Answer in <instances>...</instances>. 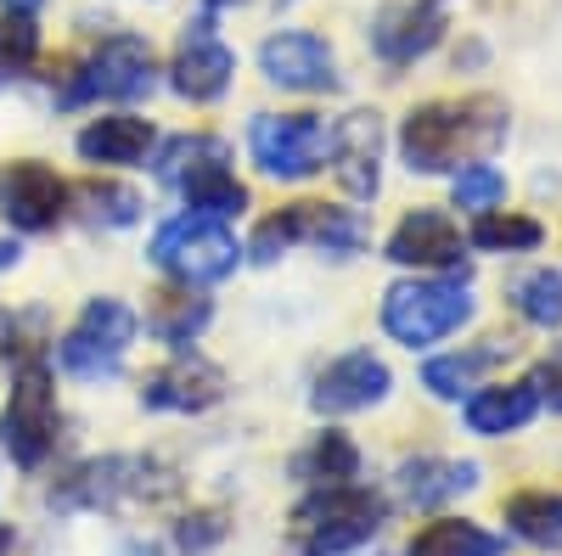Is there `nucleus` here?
Returning a JSON list of instances; mask_svg holds the SVG:
<instances>
[{"instance_id":"1","label":"nucleus","mask_w":562,"mask_h":556,"mask_svg":"<svg viewBox=\"0 0 562 556\" xmlns=\"http://www.w3.org/2000/svg\"><path fill=\"white\" fill-rule=\"evenodd\" d=\"M506 141V102L495 97H461V102H428L400 129V152L411 174H445L461 163H479Z\"/></svg>"},{"instance_id":"2","label":"nucleus","mask_w":562,"mask_h":556,"mask_svg":"<svg viewBox=\"0 0 562 556\" xmlns=\"http://www.w3.org/2000/svg\"><path fill=\"white\" fill-rule=\"evenodd\" d=\"M158 180L186 197L192 214L231 219L248 208V185L231 174V147L220 135H175L158 152Z\"/></svg>"},{"instance_id":"3","label":"nucleus","mask_w":562,"mask_h":556,"mask_svg":"<svg viewBox=\"0 0 562 556\" xmlns=\"http://www.w3.org/2000/svg\"><path fill=\"white\" fill-rule=\"evenodd\" d=\"M473 320V293L467 275H416V282H394L383 298V332L405 349H428Z\"/></svg>"},{"instance_id":"4","label":"nucleus","mask_w":562,"mask_h":556,"mask_svg":"<svg viewBox=\"0 0 562 556\" xmlns=\"http://www.w3.org/2000/svg\"><path fill=\"white\" fill-rule=\"evenodd\" d=\"M383 518H389V500L378 489L326 484L293 512L299 556H344V551H355V545H366L371 534H378Z\"/></svg>"},{"instance_id":"5","label":"nucleus","mask_w":562,"mask_h":556,"mask_svg":"<svg viewBox=\"0 0 562 556\" xmlns=\"http://www.w3.org/2000/svg\"><path fill=\"white\" fill-rule=\"evenodd\" d=\"M147 259L186 287H214L225 275H237L243 242H237V230L214 214H175L169 225H158Z\"/></svg>"},{"instance_id":"6","label":"nucleus","mask_w":562,"mask_h":556,"mask_svg":"<svg viewBox=\"0 0 562 556\" xmlns=\"http://www.w3.org/2000/svg\"><path fill=\"white\" fill-rule=\"evenodd\" d=\"M153 84H158V57H153V45L140 39V34H113V39H102L97 52H90V57L68 73L57 107H85V102H140Z\"/></svg>"},{"instance_id":"7","label":"nucleus","mask_w":562,"mask_h":556,"mask_svg":"<svg viewBox=\"0 0 562 556\" xmlns=\"http://www.w3.org/2000/svg\"><path fill=\"white\" fill-rule=\"evenodd\" d=\"M57 422H63V410H57V388H52V365L23 360L12 377V394H7V410H0V450L23 473H34L57 450Z\"/></svg>"},{"instance_id":"8","label":"nucleus","mask_w":562,"mask_h":556,"mask_svg":"<svg viewBox=\"0 0 562 556\" xmlns=\"http://www.w3.org/2000/svg\"><path fill=\"white\" fill-rule=\"evenodd\" d=\"M326 248V253H360L366 248V219L355 208H326V203H288L270 219H259L254 242L243 248L254 264H276L288 248Z\"/></svg>"},{"instance_id":"9","label":"nucleus","mask_w":562,"mask_h":556,"mask_svg":"<svg viewBox=\"0 0 562 556\" xmlns=\"http://www.w3.org/2000/svg\"><path fill=\"white\" fill-rule=\"evenodd\" d=\"M130 343H135V309L124 298H90L79 309V320L63 332L57 360H63L68 377L102 383V377H113V371L124 365Z\"/></svg>"},{"instance_id":"10","label":"nucleus","mask_w":562,"mask_h":556,"mask_svg":"<svg viewBox=\"0 0 562 556\" xmlns=\"http://www.w3.org/2000/svg\"><path fill=\"white\" fill-rule=\"evenodd\" d=\"M248 152L270 180H310L326 169V124L315 113H259L248 124Z\"/></svg>"},{"instance_id":"11","label":"nucleus","mask_w":562,"mask_h":556,"mask_svg":"<svg viewBox=\"0 0 562 556\" xmlns=\"http://www.w3.org/2000/svg\"><path fill=\"white\" fill-rule=\"evenodd\" d=\"M231 73H237V52L220 39L214 18H198L180 29V45H175V63H169V90L192 107H209L231 90Z\"/></svg>"},{"instance_id":"12","label":"nucleus","mask_w":562,"mask_h":556,"mask_svg":"<svg viewBox=\"0 0 562 556\" xmlns=\"http://www.w3.org/2000/svg\"><path fill=\"white\" fill-rule=\"evenodd\" d=\"M68 214V180L40 163V158H18V163H0V219L12 230H52Z\"/></svg>"},{"instance_id":"13","label":"nucleus","mask_w":562,"mask_h":556,"mask_svg":"<svg viewBox=\"0 0 562 556\" xmlns=\"http://www.w3.org/2000/svg\"><path fill=\"white\" fill-rule=\"evenodd\" d=\"M259 73L281 90H299V97H321V90H338V63L333 45L310 29H281L259 45Z\"/></svg>"},{"instance_id":"14","label":"nucleus","mask_w":562,"mask_h":556,"mask_svg":"<svg viewBox=\"0 0 562 556\" xmlns=\"http://www.w3.org/2000/svg\"><path fill=\"white\" fill-rule=\"evenodd\" d=\"M326 163L349 197H378L383 185V118L378 113H344L326 129Z\"/></svg>"},{"instance_id":"15","label":"nucleus","mask_w":562,"mask_h":556,"mask_svg":"<svg viewBox=\"0 0 562 556\" xmlns=\"http://www.w3.org/2000/svg\"><path fill=\"white\" fill-rule=\"evenodd\" d=\"M225 399V371L192 349H180L169 365H158L147 383H140V405L147 410H175V416H198L214 410Z\"/></svg>"},{"instance_id":"16","label":"nucleus","mask_w":562,"mask_h":556,"mask_svg":"<svg viewBox=\"0 0 562 556\" xmlns=\"http://www.w3.org/2000/svg\"><path fill=\"white\" fill-rule=\"evenodd\" d=\"M389 388H394L389 365H383L378 354L355 349V354L333 360V365H326L321 377H315V388H310V410H315V416H349V410H371V405H383V399H389Z\"/></svg>"},{"instance_id":"17","label":"nucleus","mask_w":562,"mask_h":556,"mask_svg":"<svg viewBox=\"0 0 562 556\" xmlns=\"http://www.w3.org/2000/svg\"><path fill=\"white\" fill-rule=\"evenodd\" d=\"M439 39H445V0H400V7H383L378 23H371V52L389 68L428 57Z\"/></svg>"},{"instance_id":"18","label":"nucleus","mask_w":562,"mask_h":556,"mask_svg":"<svg viewBox=\"0 0 562 556\" xmlns=\"http://www.w3.org/2000/svg\"><path fill=\"white\" fill-rule=\"evenodd\" d=\"M389 259L394 264H411V270H461V230L445 208H416L394 225V237H389Z\"/></svg>"},{"instance_id":"19","label":"nucleus","mask_w":562,"mask_h":556,"mask_svg":"<svg viewBox=\"0 0 562 556\" xmlns=\"http://www.w3.org/2000/svg\"><path fill=\"white\" fill-rule=\"evenodd\" d=\"M147 461L113 455V461H90L79 467L63 489H52V506H113L119 495H147Z\"/></svg>"},{"instance_id":"20","label":"nucleus","mask_w":562,"mask_h":556,"mask_svg":"<svg viewBox=\"0 0 562 556\" xmlns=\"http://www.w3.org/2000/svg\"><path fill=\"white\" fill-rule=\"evenodd\" d=\"M158 141V129L147 118H135V113H113V118H90L79 129V158L85 163H102V169H124V163H140L153 152Z\"/></svg>"},{"instance_id":"21","label":"nucleus","mask_w":562,"mask_h":556,"mask_svg":"<svg viewBox=\"0 0 562 556\" xmlns=\"http://www.w3.org/2000/svg\"><path fill=\"white\" fill-rule=\"evenodd\" d=\"M209 320H214V304L198 293V287H164L153 293V309H147V332L169 349H192L203 332H209Z\"/></svg>"},{"instance_id":"22","label":"nucleus","mask_w":562,"mask_h":556,"mask_svg":"<svg viewBox=\"0 0 562 556\" xmlns=\"http://www.w3.org/2000/svg\"><path fill=\"white\" fill-rule=\"evenodd\" d=\"M400 489L411 506H445L467 489H479V461H450V455H416L400 467Z\"/></svg>"},{"instance_id":"23","label":"nucleus","mask_w":562,"mask_h":556,"mask_svg":"<svg viewBox=\"0 0 562 556\" xmlns=\"http://www.w3.org/2000/svg\"><path fill=\"white\" fill-rule=\"evenodd\" d=\"M540 410V388L535 383H506V388H479L467 399V428L484 433V439H506L535 422Z\"/></svg>"},{"instance_id":"24","label":"nucleus","mask_w":562,"mask_h":556,"mask_svg":"<svg viewBox=\"0 0 562 556\" xmlns=\"http://www.w3.org/2000/svg\"><path fill=\"white\" fill-rule=\"evenodd\" d=\"M405 556H501V540L467 518H434L428 529H416Z\"/></svg>"},{"instance_id":"25","label":"nucleus","mask_w":562,"mask_h":556,"mask_svg":"<svg viewBox=\"0 0 562 556\" xmlns=\"http://www.w3.org/2000/svg\"><path fill=\"white\" fill-rule=\"evenodd\" d=\"M506 529L529 545H540V551H557L562 545V495H551V489L512 495L506 500Z\"/></svg>"},{"instance_id":"26","label":"nucleus","mask_w":562,"mask_h":556,"mask_svg":"<svg viewBox=\"0 0 562 556\" xmlns=\"http://www.w3.org/2000/svg\"><path fill=\"white\" fill-rule=\"evenodd\" d=\"M506 349H512L506 338H484V349H467V354H439V360L422 365V383H428V394H439V399H461L467 388L479 383V371H484V365H495Z\"/></svg>"},{"instance_id":"27","label":"nucleus","mask_w":562,"mask_h":556,"mask_svg":"<svg viewBox=\"0 0 562 556\" xmlns=\"http://www.w3.org/2000/svg\"><path fill=\"white\" fill-rule=\"evenodd\" d=\"M299 478L315 484V489H326V484H355V478H360V450H355V439L338 433V428L315 433V444L299 455Z\"/></svg>"},{"instance_id":"28","label":"nucleus","mask_w":562,"mask_h":556,"mask_svg":"<svg viewBox=\"0 0 562 556\" xmlns=\"http://www.w3.org/2000/svg\"><path fill=\"white\" fill-rule=\"evenodd\" d=\"M68 203H79V219L97 230H124L140 219V197L119 180H85L79 192H68Z\"/></svg>"},{"instance_id":"29","label":"nucleus","mask_w":562,"mask_h":556,"mask_svg":"<svg viewBox=\"0 0 562 556\" xmlns=\"http://www.w3.org/2000/svg\"><path fill=\"white\" fill-rule=\"evenodd\" d=\"M546 242V230H540V219H529V214H501V208H490V214H479V225H473V248H484V253H529V248H540Z\"/></svg>"},{"instance_id":"30","label":"nucleus","mask_w":562,"mask_h":556,"mask_svg":"<svg viewBox=\"0 0 562 556\" xmlns=\"http://www.w3.org/2000/svg\"><path fill=\"white\" fill-rule=\"evenodd\" d=\"M512 304H518V315L529 320V327L557 332L562 327V275L557 270H529L524 282L512 287Z\"/></svg>"},{"instance_id":"31","label":"nucleus","mask_w":562,"mask_h":556,"mask_svg":"<svg viewBox=\"0 0 562 556\" xmlns=\"http://www.w3.org/2000/svg\"><path fill=\"white\" fill-rule=\"evenodd\" d=\"M40 63V23L29 12H0V79H23Z\"/></svg>"},{"instance_id":"32","label":"nucleus","mask_w":562,"mask_h":556,"mask_svg":"<svg viewBox=\"0 0 562 556\" xmlns=\"http://www.w3.org/2000/svg\"><path fill=\"white\" fill-rule=\"evenodd\" d=\"M501 197H506V180L495 163H467L450 185V203L467 214H490V208H501Z\"/></svg>"},{"instance_id":"33","label":"nucleus","mask_w":562,"mask_h":556,"mask_svg":"<svg viewBox=\"0 0 562 556\" xmlns=\"http://www.w3.org/2000/svg\"><path fill=\"white\" fill-rule=\"evenodd\" d=\"M535 388H540V399H546L551 410H562V349H551V354L540 360V371H535Z\"/></svg>"},{"instance_id":"34","label":"nucleus","mask_w":562,"mask_h":556,"mask_svg":"<svg viewBox=\"0 0 562 556\" xmlns=\"http://www.w3.org/2000/svg\"><path fill=\"white\" fill-rule=\"evenodd\" d=\"M18 259H23V248H18V242H0V270H12Z\"/></svg>"},{"instance_id":"35","label":"nucleus","mask_w":562,"mask_h":556,"mask_svg":"<svg viewBox=\"0 0 562 556\" xmlns=\"http://www.w3.org/2000/svg\"><path fill=\"white\" fill-rule=\"evenodd\" d=\"M0 7H7V12H29V18H34V12L45 7V0H0Z\"/></svg>"},{"instance_id":"36","label":"nucleus","mask_w":562,"mask_h":556,"mask_svg":"<svg viewBox=\"0 0 562 556\" xmlns=\"http://www.w3.org/2000/svg\"><path fill=\"white\" fill-rule=\"evenodd\" d=\"M7 545H12V534H7V529H0V556H7Z\"/></svg>"},{"instance_id":"37","label":"nucleus","mask_w":562,"mask_h":556,"mask_svg":"<svg viewBox=\"0 0 562 556\" xmlns=\"http://www.w3.org/2000/svg\"><path fill=\"white\" fill-rule=\"evenodd\" d=\"M209 7H231V0H209Z\"/></svg>"}]
</instances>
